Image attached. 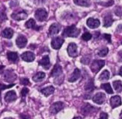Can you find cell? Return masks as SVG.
Wrapping results in <instances>:
<instances>
[{"label":"cell","mask_w":122,"mask_h":119,"mask_svg":"<svg viewBox=\"0 0 122 119\" xmlns=\"http://www.w3.org/2000/svg\"><path fill=\"white\" fill-rule=\"evenodd\" d=\"M101 88L102 89H103L108 94H112L113 93V90L111 86V84L109 83H103V84H101Z\"/></svg>","instance_id":"29"},{"label":"cell","mask_w":122,"mask_h":119,"mask_svg":"<svg viewBox=\"0 0 122 119\" xmlns=\"http://www.w3.org/2000/svg\"><path fill=\"white\" fill-rule=\"evenodd\" d=\"M45 78V73L43 72H39L32 77V80L35 82L38 83V82H40L41 80H42Z\"/></svg>","instance_id":"26"},{"label":"cell","mask_w":122,"mask_h":119,"mask_svg":"<svg viewBox=\"0 0 122 119\" xmlns=\"http://www.w3.org/2000/svg\"><path fill=\"white\" fill-rule=\"evenodd\" d=\"M20 83L23 85H30V81L27 78H21L20 79Z\"/></svg>","instance_id":"38"},{"label":"cell","mask_w":122,"mask_h":119,"mask_svg":"<svg viewBox=\"0 0 122 119\" xmlns=\"http://www.w3.org/2000/svg\"><path fill=\"white\" fill-rule=\"evenodd\" d=\"M35 17L39 22H43L47 17V12L45 10L40 8L35 11Z\"/></svg>","instance_id":"5"},{"label":"cell","mask_w":122,"mask_h":119,"mask_svg":"<svg viewBox=\"0 0 122 119\" xmlns=\"http://www.w3.org/2000/svg\"><path fill=\"white\" fill-rule=\"evenodd\" d=\"M4 68H5V66L4 65H0V71H2V69H4Z\"/></svg>","instance_id":"46"},{"label":"cell","mask_w":122,"mask_h":119,"mask_svg":"<svg viewBox=\"0 0 122 119\" xmlns=\"http://www.w3.org/2000/svg\"><path fill=\"white\" fill-rule=\"evenodd\" d=\"M116 32H122V25H120L117 27V29H116Z\"/></svg>","instance_id":"42"},{"label":"cell","mask_w":122,"mask_h":119,"mask_svg":"<svg viewBox=\"0 0 122 119\" xmlns=\"http://www.w3.org/2000/svg\"><path fill=\"white\" fill-rule=\"evenodd\" d=\"M65 105H64V103L63 102H56L55 103H53L50 108V112L51 114H57L58 112H60L61 110H63L64 108Z\"/></svg>","instance_id":"4"},{"label":"cell","mask_w":122,"mask_h":119,"mask_svg":"<svg viewBox=\"0 0 122 119\" xmlns=\"http://www.w3.org/2000/svg\"><path fill=\"white\" fill-rule=\"evenodd\" d=\"M62 75H63L62 67H61L59 64H56L54 66V68L51 72V74H50L51 77H60Z\"/></svg>","instance_id":"14"},{"label":"cell","mask_w":122,"mask_h":119,"mask_svg":"<svg viewBox=\"0 0 122 119\" xmlns=\"http://www.w3.org/2000/svg\"><path fill=\"white\" fill-rule=\"evenodd\" d=\"M103 37L105 40H106L109 43H111V35L110 34H103Z\"/></svg>","instance_id":"39"},{"label":"cell","mask_w":122,"mask_h":119,"mask_svg":"<svg viewBox=\"0 0 122 119\" xmlns=\"http://www.w3.org/2000/svg\"><path fill=\"white\" fill-rule=\"evenodd\" d=\"M5 99L7 103H11L17 99V94L15 90H10L7 92L5 96Z\"/></svg>","instance_id":"18"},{"label":"cell","mask_w":122,"mask_h":119,"mask_svg":"<svg viewBox=\"0 0 122 119\" xmlns=\"http://www.w3.org/2000/svg\"><path fill=\"white\" fill-rule=\"evenodd\" d=\"M81 33V30L77 28L76 25H71L66 27L63 32L62 35L63 37H77Z\"/></svg>","instance_id":"1"},{"label":"cell","mask_w":122,"mask_h":119,"mask_svg":"<svg viewBox=\"0 0 122 119\" xmlns=\"http://www.w3.org/2000/svg\"><path fill=\"white\" fill-rule=\"evenodd\" d=\"M118 75H120V76H121L122 77V66L120 68V69H119V71H118Z\"/></svg>","instance_id":"44"},{"label":"cell","mask_w":122,"mask_h":119,"mask_svg":"<svg viewBox=\"0 0 122 119\" xmlns=\"http://www.w3.org/2000/svg\"><path fill=\"white\" fill-rule=\"evenodd\" d=\"M73 119H82V118L80 117V116H76V117H74Z\"/></svg>","instance_id":"45"},{"label":"cell","mask_w":122,"mask_h":119,"mask_svg":"<svg viewBox=\"0 0 122 119\" xmlns=\"http://www.w3.org/2000/svg\"><path fill=\"white\" fill-rule=\"evenodd\" d=\"M30 118L29 116H27V117H26L25 115H22V114L20 115V118H21V119H27V118Z\"/></svg>","instance_id":"43"},{"label":"cell","mask_w":122,"mask_h":119,"mask_svg":"<svg viewBox=\"0 0 122 119\" xmlns=\"http://www.w3.org/2000/svg\"><path fill=\"white\" fill-rule=\"evenodd\" d=\"M109 78H110V73H109V71L107 70H103L101 73V74L100 75L98 79L100 80H101V81H105V80H108L109 79Z\"/></svg>","instance_id":"28"},{"label":"cell","mask_w":122,"mask_h":119,"mask_svg":"<svg viewBox=\"0 0 122 119\" xmlns=\"http://www.w3.org/2000/svg\"><path fill=\"white\" fill-rule=\"evenodd\" d=\"M91 38H92V35L90 32H85L82 35V40H84V41H86V42L88 41V40H90Z\"/></svg>","instance_id":"33"},{"label":"cell","mask_w":122,"mask_h":119,"mask_svg":"<svg viewBox=\"0 0 122 119\" xmlns=\"http://www.w3.org/2000/svg\"><path fill=\"white\" fill-rule=\"evenodd\" d=\"M108 113L105 112H101L100 114V118L98 119H108Z\"/></svg>","instance_id":"40"},{"label":"cell","mask_w":122,"mask_h":119,"mask_svg":"<svg viewBox=\"0 0 122 119\" xmlns=\"http://www.w3.org/2000/svg\"><path fill=\"white\" fill-rule=\"evenodd\" d=\"M74 3L78 6L88 7L91 5V2L89 1H85V0H75Z\"/></svg>","instance_id":"30"},{"label":"cell","mask_w":122,"mask_h":119,"mask_svg":"<svg viewBox=\"0 0 122 119\" xmlns=\"http://www.w3.org/2000/svg\"><path fill=\"white\" fill-rule=\"evenodd\" d=\"M21 57L25 62H32L35 58V55L33 52L27 51L21 55Z\"/></svg>","instance_id":"11"},{"label":"cell","mask_w":122,"mask_h":119,"mask_svg":"<svg viewBox=\"0 0 122 119\" xmlns=\"http://www.w3.org/2000/svg\"><path fill=\"white\" fill-rule=\"evenodd\" d=\"M39 64L42 65L45 69H49L50 67V58L48 55H45L41 60L39 62Z\"/></svg>","instance_id":"20"},{"label":"cell","mask_w":122,"mask_h":119,"mask_svg":"<svg viewBox=\"0 0 122 119\" xmlns=\"http://www.w3.org/2000/svg\"><path fill=\"white\" fill-rule=\"evenodd\" d=\"M63 43H64V40L62 37H55L52 40L51 45H52L53 49L58 50L61 47V46L63 45Z\"/></svg>","instance_id":"7"},{"label":"cell","mask_w":122,"mask_h":119,"mask_svg":"<svg viewBox=\"0 0 122 119\" xmlns=\"http://www.w3.org/2000/svg\"><path fill=\"white\" fill-rule=\"evenodd\" d=\"M113 86L117 93H121L122 92V81H121V80L113 81Z\"/></svg>","instance_id":"27"},{"label":"cell","mask_w":122,"mask_h":119,"mask_svg":"<svg viewBox=\"0 0 122 119\" xmlns=\"http://www.w3.org/2000/svg\"><path fill=\"white\" fill-rule=\"evenodd\" d=\"M16 78H17V75L12 70H7L5 73V80L8 83H11L14 81Z\"/></svg>","instance_id":"13"},{"label":"cell","mask_w":122,"mask_h":119,"mask_svg":"<svg viewBox=\"0 0 122 119\" xmlns=\"http://www.w3.org/2000/svg\"><path fill=\"white\" fill-rule=\"evenodd\" d=\"M105 65V61L103 60H95L91 63L90 68L93 73H98L100 70Z\"/></svg>","instance_id":"3"},{"label":"cell","mask_w":122,"mask_h":119,"mask_svg":"<svg viewBox=\"0 0 122 119\" xmlns=\"http://www.w3.org/2000/svg\"><path fill=\"white\" fill-rule=\"evenodd\" d=\"M95 89V85L93 83V79L89 80L85 85V90L88 92L91 93Z\"/></svg>","instance_id":"25"},{"label":"cell","mask_w":122,"mask_h":119,"mask_svg":"<svg viewBox=\"0 0 122 119\" xmlns=\"http://www.w3.org/2000/svg\"><path fill=\"white\" fill-rule=\"evenodd\" d=\"M93 101L98 105L103 104L106 100V95L103 93H97L92 98Z\"/></svg>","instance_id":"8"},{"label":"cell","mask_w":122,"mask_h":119,"mask_svg":"<svg viewBox=\"0 0 122 119\" xmlns=\"http://www.w3.org/2000/svg\"><path fill=\"white\" fill-rule=\"evenodd\" d=\"M29 91H30L29 89L27 88H26V87H25L24 88H22V90H21V95H22V98L25 97L28 94Z\"/></svg>","instance_id":"36"},{"label":"cell","mask_w":122,"mask_h":119,"mask_svg":"<svg viewBox=\"0 0 122 119\" xmlns=\"http://www.w3.org/2000/svg\"><path fill=\"white\" fill-rule=\"evenodd\" d=\"M61 29V25L58 23H53L49 28V34L50 35H55L59 33Z\"/></svg>","instance_id":"15"},{"label":"cell","mask_w":122,"mask_h":119,"mask_svg":"<svg viewBox=\"0 0 122 119\" xmlns=\"http://www.w3.org/2000/svg\"><path fill=\"white\" fill-rule=\"evenodd\" d=\"M87 26L91 29H96L98 28L100 26V21L98 19H93L92 17H90L87 20L86 22Z\"/></svg>","instance_id":"12"},{"label":"cell","mask_w":122,"mask_h":119,"mask_svg":"<svg viewBox=\"0 0 122 119\" xmlns=\"http://www.w3.org/2000/svg\"><path fill=\"white\" fill-rule=\"evenodd\" d=\"M110 103L112 108H116L118 106H121L122 105L121 97L119 95H114L111 97L110 99Z\"/></svg>","instance_id":"9"},{"label":"cell","mask_w":122,"mask_h":119,"mask_svg":"<svg viewBox=\"0 0 122 119\" xmlns=\"http://www.w3.org/2000/svg\"><path fill=\"white\" fill-rule=\"evenodd\" d=\"M98 110V108L91 105L90 103H84V105L81 107V112L83 115H91L93 113H96V111Z\"/></svg>","instance_id":"2"},{"label":"cell","mask_w":122,"mask_h":119,"mask_svg":"<svg viewBox=\"0 0 122 119\" xmlns=\"http://www.w3.org/2000/svg\"><path fill=\"white\" fill-rule=\"evenodd\" d=\"M6 20H7V17L5 13V9L1 8L0 9V22H2Z\"/></svg>","instance_id":"31"},{"label":"cell","mask_w":122,"mask_h":119,"mask_svg":"<svg viewBox=\"0 0 122 119\" xmlns=\"http://www.w3.org/2000/svg\"><path fill=\"white\" fill-rule=\"evenodd\" d=\"M27 43V38L23 35H20L16 40V44L20 48H24L26 47Z\"/></svg>","instance_id":"17"},{"label":"cell","mask_w":122,"mask_h":119,"mask_svg":"<svg viewBox=\"0 0 122 119\" xmlns=\"http://www.w3.org/2000/svg\"><path fill=\"white\" fill-rule=\"evenodd\" d=\"M7 58L10 62L16 63L18 60V55L15 52H7Z\"/></svg>","instance_id":"24"},{"label":"cell","mask_w":122,"mask_h":119,"mask_svg":"<svg viewBox=\"0 0 122 119\" xmlns=\"http://www.w3.org/2000/svg\"><path fill=\"white\" fill-rule=\"evenodd\" d=\"M25 27L28 29H33L35 30L39 31L40 30L42 29L41 26H37L35 21L33 19H30L27 22L25 23Z\"/></svg>","instance_id":"16"},{"label":"cell","mask_w":122,"mask_h":119,"mask_svg":"<svg viewBox=\"0 0 122 119\" xmlns=\"http://www.w3.org/2000/svg\"><path fill=\"white\" fill-rule=\"evenodd\" d=\"M81 70L78 68H76L73 71V73H72V75H71V77L68 79V81L71 83H73L76 82V80H78L80 78H81Z\"/></svg>","instance_id":"19"},{"label":"cell","mask_w":122,"mask_h":119,"mask_svg":"<svg viewBox=\"0 0 122 119\" xmlns=\"http://www.w3.org/2000/svg\"><path fill=\"white\" fill-rule=\"evenodd\" d=\"M11 17L15 20L20 21V20H25L27 17V14L25 11H21V12H14L13 14H12Z\"/></svg>","instance_id":"10"},{"label":"cell","mask_w":122,"mask_h":119,"mask_svg":"<svg viewBox=\"0 0 122 119\" xmlns=\"http://www.w3.org/2000/svg\"><path fill=\"white\" fill-rule=\"evenodd\" d=\"M118 61L119 62H122V50L118 52Z\"/></svg>","instance_id":"41"},{"label":"cell","mask_w":122,"mask_h":119,"mask_svg":"<svg viewBox=\"0 0 122 119\" xmlns=\"http://www.w3.org/2000/svg\"><path fill=\"white\" fill-rule=\"evenodd\" d=\"M5 119H14V118H6Z\"/></svg>","instance_id":"48"},{"label":"cell","mask_w":122,"mask_h":119,"mask_svg":"<svg viewBox=\"0 0 122 119\" xmlns=\"http://www.w3.org/2000/svg\"><path fill=\"white\" fill-rule=\"evenodd\" d=\"M55 91V88L53 86H48L41 90V93L46 97L52 95Z\"/></svg>","instance_id":"23"},{"label":"cell","mask_w":122,"mask_h":119,"mask_svg":"<svg viewBox=\"0 0 122 119\" xmlns=\"http://www.w3.org/2000/svg\"><path fill=\"white\" fill-rule=\"evenodd\" d=\"M67 51L68 53V55L72 57H75L78 55V47L76 43L71 42L68 45Z\"/></svg>","instance_id":"6"},{"label":"cell","mask_w":122,"mask_h":119,"mask_svg":"<svg viewBox=\"0 0 122 119\" xmlns=\"http://www.w3.org/2000/svg\"><path fill=\"white\" fill-rule=\"evenodd\" d=\"M13 35H14V31L11 28H5L2 32V37L7 39H11L13 37Z\"/></svg>","instance_id":"22"},{"label":"cell","mask_w":122,"mask_h":119,"mask_svg":"<svg viewBox=\"0 0 122 119\" xmlns=\"http://www.w3.org/2000/svg\"><path fill=\"white\" fill-rule=\"evenodd\" d=\"M113 22V20L111 14L106 15L103 18V27H109L112 25Z\"/></svg>","instance_id":"21"},{"label":"cell","mask_w":122,"mask_h":119,"mask_svg":"<svg viewBox=\"0 0 122 119\" xmlns=\"http://www.w3.org/2000/svg\"><path fill=\"white\" fill-rule=\"evenodd\" d=\"M119 117H120V119H122V110H121V113H120Z\"/></svg>","instance_id":"47"},{"label":"cell","mask_w":122,"mask_h":119,"mask_svg":"<svg viewBox=\"0 0 122 119\" xmlns=\"http://www.w3.org/2000/svg\"><path fill=\"white\" fill-rule=\"evenodd\" d=\"M108 51H109V50H108V47H103V49H101V50L98 51V55L100 57H105V56H106L108 55Z\"/></svg>","instance_id":"32"},{"label":"cell","mask_w":122,"mask_h":119,"mask_svg":"<svg viewBox=\"0 0 122 119\" xmlns=\"http://www.w3.org/2000/svg\"><path fill=\"white\" fill-rule=\"evenodd\" d=\"M15 84H10V85H3V84H0V90H5V89H7V88H12V86H14Z\"/></svg>","instance_id":"37"},{"label":"cell","mask_w":122,"mask_h":119,"mask_svg":"<svg viewBox=\"0 0 122 119\" xmlns=\"http://www.w3.org/2000/svg\"><path fill=\"white\" fill-rule=\"evenodd\" d=\"M98 4L101 5H103V6H104L106 7H108L112 6L114 4V2L111 0V1H108L107 2H98Z\"/></svg>","instance_id":"35"},{"label":"cell","mask_w":122,"mask_h":119,"mask_svg":"<svg viewBox=\"0 0 122 119\" xmlns=\"http://www.w3.org/2000/svg\"><path fill=\"white\" fill-rule=\"evenodd\" d=\"M91 60V56L89 55H86V56H84L81 60V62L84 64V65H88L89 63Z\"/></svg>","instance_id":"34"}]
</instances>
